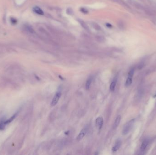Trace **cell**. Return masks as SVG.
<instances>
[{"mask_svg":"<svg viewBox=\"0 0 156 155\" xmlns=\"http://www.w3.org/2000/svg\"><path fill=\"white\" fill-rule=\"evenodd\" d=\"M136 119L133 118L130 120V121H128L127 123L125 125L122 130V134L123 135H126L131 130L132 127L133 126Z\"/></svg>","mask_w":156,"mask_h":155,"instance_id":"1","label":"cell"},{"mask_svg":"<svg viewBox=\"0 0 156 155\" xmlns=\"http://www.w3.org/2000/svg\"><path fill=\"white\" fill-rule=\"evenodd\" d=\"M134 73V69H132L128 75V77L127 78V80L125 83V86L126 87H129L132 84V77Z\"/></svg>","mask_w":156,"mask_h":155,"instance_id":"2","label":"cell"},{"mask_svg":"<svg viewBox=\"0 0 156 155\" xmlns=\"http://www.w3.org/2000/svg\"><path fill=\"white\" fill-rule=\"evenodd\" d=\"M61 92L60 91H58L56 93V94H55L54 98L52 100V101L51 102V106L54 107L57 104L58 102H59V100L60 98V97H61Z\"/></svg>","mask_w":156,"mask_h":155,"instance_id":"3","label":"cell"},{"mask_svg":"<svg viewBox=\"0 0 156 155\" xmlns=\"http://www.w3.org/2000/svg\"><path fill=\"white\" fill-rule=\"evenodd\" d=\"M103 122H104L103 119L102 117H101V116L98 117L96 119V121H95L96 126L99 130H100L101 129V128H102Z\"/></svg>","mask_w":156,"mask_h":155,"instance_id":"4","label":"cell"},{"mask_svg":"<svg viewBox=\"0 0 156 155\" xmlns=\"http://www.w3.org/2000/svg\"><path fill=\"white\" fill-rule=\"evenodd\" d=\"M87 132V129L86 128H83V129L80 132L78 135L77 136V137L76 138L77 141H80L81 140H82L84 137V136H85Z\"/></svg>","mask_w":156,"mask_h":155,"instance_id":"5","label":"cell"},{"mask_svg":"<svg viewBox=\"0 0 156 155\" xmlns=\"http://www.w3.org/2000/svg\"><path fill=\"white\" fill-rule=\"evenodd\" d=\"M121 145H122V141H121V140H118L116 142L115 146L113 147L112 149V151L113 152L117 151V150L119 149V148H120V147L121 146Z\"/></svg>","mask_w":156,"mask_h":155,"instance_id":"6","label":"cell"},{"mask_svg":"<svg viewBox=\"0 0 156 155\" xmlns=\"http://www.w3.org/2000/svg\"><path fill=\"white\" fill-rule=\"evenodd\" d=\"M121 120V116L120 115H119L117 116V117L116 118V119L115 120V121L114 122V124L113 125L114 129H115L117 128L120 123Z\"/></svg>","mask_w":156,"mask_h":155,"instance_id":"7","label":"cell"},{"mask_svg":"<svg viewBox=\"0 0 156 155\" xmlns=\"http://www.w3.org/2000/svg\"><path fill=\"white\" fill-rule=\"evenodd\" d=\"M78 21L84 29H85L86 31H89V28L87 25L86 24V23L84 21H83L82 20L79 19L78 20Z\"/></svg>","mask_w":156,"mask_h":155,"instance_id":"8","label":"cell"},{"mask_svg":"<svg viewBox=\"0 0 156 155\" xmlns=\"http://www.w3.org/2000/svg\"><path fill=\"white\" fill-rule=\"evenodd\" d=\"M33 10L34 12L40 15H43L44 14V11H43V10L38 6H35L33 7Z\"/></svg>","mask_w":156,"mask_h":155,"instance_id":"9","label":"cell"},{"mask_svg":"<svg viewBox=\"0 0 156 155\" xmlns=\"http://www.w3.org/2000/svg\"><path fill=\"white\" fill-rule=\"evenodd\" d=\"M92 81V78H89L87 80V81L86 82V84H85V88L87 90L89 89Z\"/></svg>","mask_w":156,"mask_h":155,"instance_id":"10","label":"cell"},{"mask_svg":"<svg viewBox=\"0 0 156 155\" xmlns=\"http://www.w3.org/2000/svg\"><path fill=\"white\" fill-rule=\"evenodd\" d=\"M148 141H144L142 143L141 145V147H140L141 150V151H143V150H145L146 149V148L147 147V146L148 145Z\"/></svg>","mask_w":156,"mask_h":155,"instance_id":"11","label":"cell"},{"mask_svg":"<svg viewBox=\"0 0 156 155\" xmlns=\"http://www.w3.org/2000/svg\"><path fill=\"white\" fill-rule=\"evenodd\" d=\"M116 83H117V81L116 80H114L111 83V84L110 85V89L111 92H114L115 91V87H116Z\"/></svg>","mask_w":156,"mask_h":155,"instance_id":"12","label":"cell"},{"mask_svg":"<svg viewBox=\"0 0 156 155\" xmlns=\"http://www.w3.org/2000/svg\"><path fill=\"white\" fill-rule=\"evenodd\" d=\"M26 29L29 32L31 33H34L35 32L34 31V30L30 26H26Z\"/></svg>","mask_w":156,"mask_h":155,"instance_id":"13","label":"cell"},{"mask_svg":"<svg viewBox=\"0 0 156 155\" xmlns=\"http://www.w3.org/2000/svg\"><path fill=\"white\" fill-rule=\"evenodd\" d=\"M92 26H93V27L96 30H100L101 29L100 26L97 23H92Z\"/></svg>","mask_w":156,"mask_h":155,"instance_id":"14","label":"cell"},{"mask_svg":"<svg viewBox=\"0 0 156 155\" xmlns=\"http://www.w3.org/2000/svg\"><path fill=\"white\" fill-rule=\"evenodd\" d=\"M66 13L69 15H73V11L71 8H68L66 10Z\"/></svg>","mask_w":156,"mask_h":155,"instance_id":"15","label":"cell"},{"mask_svg":"<svg viewBox=\"0 0 156 155\" xmlns=\"http://www.w3.org/2000/svg\"><path fill=\"white\" fill-rule=\"evenodd\" d=\"M10 21H11V23L12 24H15L17 22V20L15 18H10Z\"/></svg>","mask_w":156,"mask_h":155,"instance_id":"16","label":"cell"},{"mask_svg":"<svg viewBox=\"0 0 156 155\" xmlns=\"http://www.w3.org/2000/svg\"><path fill=\"white\" fill-rule=\"evenodd\" d=\"M80 10H81V12H82L86 14V13H88V10H87L86 8H81Z\"/></svg>","mask_w":156,"mask_h":155,"instance_id":"17","label":"cell"},{"mask_svg":"<svg viewBox=\"0 0 156 155\" xmlns=\"http://www.w3.org/2000/svg\"><path fill=\"white\" fill-rule=\"evenodd\" d=\"M156 97V93H155V94L153 96V97Z\"/></svg>","mask_w":156,"mask_h":155,"instance_id":"18","label":"cell"}]
</instances>
